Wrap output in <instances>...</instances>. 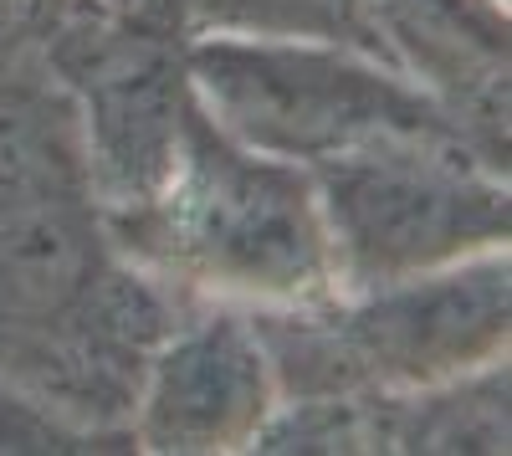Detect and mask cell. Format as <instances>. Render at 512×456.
<instances>
[{"instance_id": "6da1fadb", "label": "cell", "mask_w": 512, "mask_h": 456, "mask_svg": "<svg viewBox=\"0 0 512 456\" xmlns=\"http://www.w3.org/2000/svg\"><path fill=\"white\" fill-rule=\"evenodd\" d=\"M180 313L118 246L62 88L26 47L0 57V385L134 441L139 375Z\"/></svg>"}, {"instance_id": "7a4b0ae2", "label": "cell", "mask_w": 512, "mask_h": 456, "mask_svg": "<svg viewBox=\"0 0 512 456\" xmlns=\"http://www.w3.org/2000/svg\"><path fill=\"white\" fill-rule=\"evenodd\" d=\"M108 226L128 262L185 303L292 308L338 293L313 175L226 134L200 98L159 190Z\"/></svg>"}, {"instance_id": "3957f363", "label": "cell", "mask_w": 512, "mask_h": 456, "mask_svg": "<svg viewBox=\"0 0 512 456\" xmlns=\"http://www.w3.org/2000/svg\"><path fill=\"white\" fill-rule=\"evenodd\" d=\"M246 313L272 359L277 400L420 390L507 359L512 262L502 246L420 277Z\"/></svg>"}, {"instance_id": "277c9868", "label": "cell", "mask_w": 512, "mask_h": 456, "mask_svg": "<svg viewBox=\"0 0 512 456\" xmlns=\"http://www.w3.org/2000/svg\"><path fill=\"white\" fill-rule=\"evenodd\" d=\"M21 47L62 88L108 221L159 190L185 134L190 31L180 0H62Z\"/></svg>"}, {"instance_id": "5b68a950", "label": "cell", "mask_w": 512, "mask_h": 456, "mask_svg": "<svg viewBox=\"0 0 512 456\" xmlns=\"http://www.w3.org/2000/svg\"><path fill=\"white\" fill-rule=\"evenodd\" d=\"M185 67L200 108L226 134L303 170L390 134H456L405 72L344 41L210 31L190 36Z\"/></svg>"}, {"instance_id": "8992f818", "label": "cell", "mask_w": 512, "mask_h": 456, "mask_svg": "<svg viewBox=\"0 0 512 456\" xmlns=\"http://www.w3.org/2000/svg\"><path fill=\"white\" fill-rule=\"evenodd\" d=\"M338 293L420 277L512 236V185L456 134H390L308 164Z\"/></svg>"}, {"instance_id": "52a82bcc", "label": "cell", "mask_w": 512, "mask_h": 456, "mask_svg": "<svg viewBox=\"0 0 512 456\" xmlns=\"http://www.w3.org/2000/svg\"><path fill=\"white\" fill-rule=\"evenodd\" d=\"M277 410L272 359L236 303H185L154 344L128 436L154 456H226L251 451L256 431Z\"/></svg>"}, {"instance_id": "ba28073f", "label": "cell", "mask_w": 512, "mask_h": 456, "mask_svg": "<svg viewBox=\"0 0 512 456\" xmlns=\"http://www.w3.org/2000/svg\"><path fill=\"white\" fill-rule=\"evenodd\" d=\"M251 451L262 456H507L512 369L492 359L456 380L384 395L277 400Z\"/></svg>"}, {"instance_id": "9c48e42d", "label": "cell", "mask_w": 512, "mask_h": 456, "mask_svg": "<svg viewBox=\"0 0 512 456\" xmlns=\"http://www.w3.org/2000/svg\"><path fill=\"white\" fill-rule=\"evenodd\" d=\"M379 57L405 72L477 159L512 175L507 0H364Z\"/></svg>"}, {"instance_id": "30bf717a", "label": "cell", "mask_w": 512, "mask_h": 456, "mask_svg": "<svg viewBox=\"0 0 512 456\" xmlns=\"http://www.w3.org/2000/svg\"><path fill=\"white\" fill-rule=\"evenodd\" d=\"M185 31H236V36H318L344 41L369 57H379L364 0H180ZM384 62V57H379Z\"/></svg>"}, {"instance_id": "8fae6325", "label": "cell", "mask_w": 512, "mask_h": 456, "mask_svg": "<svg viewBox=\"0 0 512 456\" xmlns=\"http://www.w3.org/2000/svg\"><path fill=\"white\" fill-rule=\"evenodd\" d=\"M62 6V0H21V21H16V47L26 41V31L36 26V21H47L52 11Z\"/></svg>"}, {"instance_id": "7c38bea8", "label": "cell", "mask_w": 512, "mask_h": 456, "mask_svg": "<svg viewBox=\"0 0 512 456\" xmlns=\"http://www.w3.org/2000/svg\"><path fill=\"white\" fill-rule=\"evenodd\" d=\"M16 21H21V0H0V57L16 52Z\"/></svg>"}]
</instances>
